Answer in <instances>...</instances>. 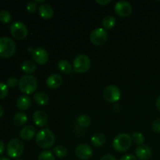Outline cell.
Wrapping results in <instances>:
<instances>
[{"mask_svg": "<svg viewBox=\"0 0 160 160\" xmlns=\"http://www.w3.org/2000/svg\"><path fill=\"white\" fill-rule=\"evenodd\" d=\"M108 38V34L104 28H98L93 30L90 34V40L94 45H102Z\"/></svg>", "mask_w": 160, "mask_h": 160, "instance_id": "cell-8", "label": "cell"}, {"mask_svg": "<svg viewBox=\"0 0 160 160\" xmlns=\"http://www.w3.org/2000/svg\"><path fill=\"white\" fill-rule=\"evenodd\" d=\"M18 80L16 78H10L7 80L6 81V85L8 86V88H14L15 86H17V84H18Z\"/></svg>", "mask_w": 160, "mask_h": 160, "instance_id": "cell-33", "label": "cell"}, {"mask_svg": "<svg viewBox=\"0 0 160 160\" xmlns=\"http://www.w3.org/2000/svg\"><path fill=\"white\" fill-rule=\"evenodd\" d=\"M32 57L34 62H37L38 64H40V65H43L48 62V53L45 48H38L33 51Z\"/></svg>", "mask_w": 160, "mask_h": 160, "instance_id": "cell-12", "label": "cell"}, {"mask_svg": "<svg viewBox=\"0 0 160 160\" xmlns=\"http://www.w3.org/2000/svg\"><path fill=\"white\" fill-rule=\"evenodd\" d=\"M76 156L80 159L87 160L89 159L93 155V150L89 145L85 144H81L78 145L75 149Z\"/></svg>", "mask_w": 160, "mask_h": 160, "instance_id": "cell-10", "label": "cell"}, {"mask_svg": "<svg viewBox=\"0 0 160 160\" xmlns=\"http://www.w3.org/2000/svg\"><path fill=\"white\" fill-rule=\"evenodd\" d=\"M120 160H138L137 157L133 155H126V156H123Z\"/></svg>", "mask_w": 160, "mask_h": 160, "instance_id": "cell-34", "label": "cell"}, {"mask_svg": "<svg viewBox=\"0 0 160 160\" xmlns=\"http://www.w3.org/2000/svg\"><path fill=\"white\" fill-rule=\"evenodd\" d=\"M27 9L31 13L34 12L36 9H37V3L35 2H28V5H27Z\"/></svg>", "mask_w": 160, "mask_h": 160, "instance_id": "cell-31", "label": "cell"}, {"mask_svg": "<svg viewBox=\"0 0 160 160\" xmlns=\"http://www.w3.org/2000/svg\"><path fill=\"white\" fill-rule=\"evenodd\" d=\"M28 121V116L24 112H17L13 117V123L17 126H23Z\"/></svg>", "mask_w": 160, "mask_h": 160, "instance_id": "cell-23", "label": "cell"}, {"mask_svg": "<svg viewBox=\"0 0 160 160\" xmlns=\"http://www.w3.org/2000/svg\"><path fill=\"white\" fill-rule=\"evenodd\" d=\"M9 93V88L6 84L0 83V99L4 98Z\"/></svg>", "mask_w": 160, "mask_h": 160, "instance_id": "cell-30", "label": "cell"}, {"mask_svg": "<svg viewBox=\"0 0 160 160\" xmlns=\"http://www.w3.org/2000/svg\"><path fill=\"white\" fill-rule=\"evenodd\" d=\"M78 122L79 123V125H81V127L86 128V127H88L90 125L91 118L88 116L85 115V114H83V115L79 116L78 117Z\"/></svg>", "mask_w": 160, "mask_h": 160, "instance_id": "cell-26", "label": "cell"}, {"mask_svg": "<svg viewBox=\"0 0 160 160\" xmlns=\"http://www.w3.org/2000/svg\"><path fill=\"white\" fill-rule=\"evenodd\" d=\"M100 160H117V159L112 155H105L100 159Z\"/></svg>", "mask_w": 160, "mask_h": 160, "instance_id": "cell-35", "label": "cell"}, {"mask_svg": "<svg viewBox=\"0 0 160 160\" xmlns=\"http://www.w3.org/2000/svg\"><path fill=\"white\" fill-rule=\"evenodd\" d=\"M90 67L91 60L86 55H79L73 60V70L77 73H85L90 69Z\"/></svg>", "mask_w": 160, "mask_h": 160, "instance_id": "cell-6", "label": "cell"}, {"mask_svg": "<svg viewBox=\"0 0 160 160\" xmlns=\"http://www.w3.org/2000/svg\"><path fill=\"white\" fill-rule=\"evenodd\" d=\"M110 2V0H96V2L98 3L99 5H102V6L108 4V3H109Z\"/></svg>", "mask_w": 160, "mask_h": 160, "instance_id": "cell-37", "label": "cell"}, {"mask_svg": "<svg viewBox=\"0 0 160 160\" xmlns=\"http://www.w3.org/2000/svg\"><path fill=\"white\" fill-rule=\"evenodd\" d=\"M12 20V16L8 11L1 10L0 11V21L3 23H9Z\"/></svg>", "mask_w": 160, "mask_h": 160, "instance_id": "cell-28", "label": "cell"}, {"mask_svg": "<svg viewBox=\"0 0 160 160\" xmlns=\"http://www.w3.org/2000/svg\"><path fill=\"white\" fill-rule=\"evenodd\" d=\"M33 121H34V124L37 125L38 127H42L45 126L48 122V116L45 112L42 110H38L33 114Z\"/></svg>", "mask_w": 160, "mask_h": 160, "instance_id": "cell-14", "label": "cell"}, {"mask_svg": "<svg viewBox=\"0 0 160 160\" xmlns=\"http://www.w3.org/2000/svg\"><path fill=\"white\" fill-rule=\"evenodd\" d=\"M103 97L109 102H116L120 100L121 93L117 86L109 85L103 91Z\"/></svg>", "mask_w": 160, "mask_h": 160, "instance_id": "cell-9", "label": "cell"}, {"mask_svg": "<svg viewBox=\"0 0 160 160\" xmlns=\"http://www.w3.org/2000/svg\"><path fill=\"white\" fill-rule=\"evenodd\" d=\"M152 131L155 133H157L159 134L160 133V117L159 118L156 119V120H154L152 123Z\"/></svg>", "mask_w": 160, "mask_h": 160, "instance_id": "cell-32", "label": "cell"}, {"mask_svg": "<svg viewBox=\"0 0 160 160\" xmlns=\"http://www.w3.org/2000/svg\"><path fill=\"white\" fill-rule=\"evenodd\" d=\"M18 85L23 93L29 95L35 92L38 87V81L35 77L32 75H24L20 79Z\"/></svg>", "mask_w": 160, "mask_h": 160, "instance_id": "cell-2", "label": "cell"}, {"mask_svg": "<svg viewBox=\"0 0 160 160\" xmlns=\"http://www.w3.org/2000/svg\"><path fill=\"white\" fill-rule=\"evenodd\" d=\"M5 148H5L4 142H2V141H0V156H1L3 153H4Z\"/></svg>", "mask_w": 160, "mask_h": 160, "instance_id": "cell-36", "label": "cell"}, {"mask_svg": "<svg viewBox=\"0 0 160 160\" xmlns=\"http://www.w3.org/2000/svg\"><path fill=\"white\" fill-rule=\"evenodd\" d=\"M16 52V44L8 37L0 38V56L9 58L13 56Z\"/></svg>", "mask_w": 160, "mask_h": 160, "instance_id": "cell-4", "label": "cell"}, {"mask_svg": "<svg viewBox=\"0 0 160 160\" xmlns=\"http://www.w3.org/2000/svg\"><path fill=\"white\" fill-rule=\"evenodd\" d=\"M53 152L55 155L59 158H63L67 155V149L63 145H56L53 148Z\"/></svg>", "mask_w": 160, "mask_h": 160, "instance_id": "cell-25", "label": "cell"}, {"mask_svg": "<svg viewBox=\"0 0 160 160\" xmlns=\"http://www.w3.org/2000/svg\"><path fill=\"white\" fill-rule=\"evenodd\" d=\"M38 12L41 17L44 19H46V20L52 18L53 14H54V11H53L52 8L49 5L47 4H43L40 6L38 9Z\"/></svg>", "mask_w": 160, "mask_h": 160, "instance_id": "cell-18", "label": "cell"}, {"mask_svg": "<svg viewBox=\"0 0 160 160\" xmlns=\"http://www.w3.org/2000/svg\"><path fill=\"white\" fill-rule=\"evenodd\" d=\"M36 130L33 126H26L22 128L20 132V136L23 140L29 141L35 136Z\"/></svg>", "mask_w": 160, "mask_h": 160, "instance_id": "cell-16", "label": "cell"}, {"mask_svg": "<svg viewBox=\"0 0 160 160\" xmlns=\"http://www.w3.org/2000/svg\"><path fill=\"white\" fill-rule=\"evenodd\" d=\"M17 106L20 110H27L31 106V100L28 95H21L17 101Z\"/></svg>", "mask_w": 160, "mask_h": 160, "instance_id": "cell-17", "label": "cell"}, {"mask_svg": "<svg viewBox=\"0 0 160 160\" xmlns=\"http://www.w3.org/2000/svg\"><path fill=\"white\" fill-rule=\"evenodd\" d=\"M58 68L64 73H71L73 70L70 62L65 60V59H62V60L59 61V63H58Z\"/></svg>", "mask_w": 160, "mask_h": 160, "instance_id": "cell-22", "label": "cell"}, {"mask_svg": "<svg viewBox=\"0 0 160 160\" xmlns=\"http://www.w3.org/2000/svg\"><path fill=\"white\" fill-rule=\"evenodd\" d=\"M131 139L134 141V143L136 145H143L144 142H145V137L143 134L140 132H134L131 136Z\"/></svg>", "mask_w": 160, "mask_h": 160, "instance_id": "cell-27", "label": "cell"}, {"mask_svg": "<svg viewBox=\"0 0 160 160\" xmlns=\"http://www.w3.org/2000/svg\"><path fill=\"white\" fill-rule=\"evenodd\" d=\"M34 101L36 102L37 104H38L39 106H45L49 101V97L45 92H37L36 94H34Z\"/></svg>", "mask_w": 160, "mask_h": 160, "instance_id": "cell-19", "label": "cell"}, {"mask_svg": "<svg viewBox=\"0 0 160 160\" xmlns=\"http://www.w3.org/2000/svg\"><path fill=\"white\" fill-rule=\"evenodd\" d=\"M38 160H55V156L50 151H44L38 156Z\"/></svg>", "mask_w": 160, "mask_h": 160, "instance_id": "cell-29", "label": "cell"}, {"mask_svg": "<svg viewBox=\"0 0 160 160\" xmlns=\"http://www.w3.org/2000/svg\"><path fill=\"white\" fill-rule=\"evenodd\" d=\"M156 107H157V109L160 111V96L158 97L157 99H156Z\"/></svg>", "mask_w": 160, "mask_h": 160, "instance_id": "cell-38", "label": "cell"}, {"mask_svg": "<svg viewBox=\"0 0 160 160\" xmlns=\"http://www.w3.org/2000/svg\"><path fill=\"white\" fill-rule=\"evenodd\" d=\"M35 141L37 145L40 148H49L54 145L56 142V137L52 131L47 128H44L37 133Z\"/></svg>", "mask_w": 160, "mask_h": 160, "instance_id": "cell-1", "label": "cell"}, {"mask_svg": "<svg viewBox=\"0 0 160 160\" xmlns=\"http://www.w3.org/2000/svg\"><path fill=\"white\" fill-rule=\"evenodd\" d=\"M115 12L120 17H128L132 12V6L128 2L120 1L116 3Z\"/></svg>", "mask_w": 160, "mask_h": 160, "instance_id": "cell-11", "label": "cell"}, {"mask_svg": "<svg viewBox=\"0 0 160 160\" xmlns=\"http://www.w3.org/2000/svg\"><path fill=\"white\" fill-rule=\"evenodd\" d=\"M3 113H4V110H3V108L0 106V118L3 116Z\"/></svg>", "mask_w": 160, "mask_h": 160, "instance_id": "cell-39", "label": "cell"}, {"mask_svg": "<svg viewBox=\"0 0 160 160\" xmlns=\"http://www.w3.org/2000/svg\"><path fill=\"white\" fill-rule=\"evenodd\" d=\"M10 33L14 38L23 40L28 35V28L22 22H14L10 26Z\"/></svg>", "mask_w": 160, "mask_h": 160, "instance_id": "cell-7", "label": "cell"}, {"mask_svg": "<svg viewBox=\"0 0 160 160\" xmlns=\"http://www.w3.org/2000/svg\"><path fill=\"white\" fill-rule=\"evenodd\" d=\"M131 142H132V139H131V136L128 134H120L114 138L113 142H112V147L116 151L119 152H126L131 148Z\"/></svg>", "mask_w": 160, "mask_h": 160, "instance_id": "cell-3", "label": "cell"}, {"mask_svg": "<svg viewBox=\"0 0 160 160\" xmlns=\"http://www.w3.org/2000/svg\"><path fill=\"white\" fill-rule=\"evenodd\" d=\"M116 19L112 16H107L102 20V25L106 29H112L116 25Z\"/></svg>", "mask_w": 160, "mask_h": 160, "instance_id": "cell-24", "label": "cell"}, {"mask_svg": "<svg viewBox=\"0 0 160 160\" xmlns=\"http://www.w3.org/2000/svg\"><path fill=\"white\" fill-rule=\"evenodd\" d=\"M0 160H10V159L6 157H0Z\"/></svg>", "mask_w": 160, "mask_h": 160, "instance_id": "cell-40", "label": "cell"}, {"mask_svg": "<svg viewBox=\"0 0 160 160\" xmlns=\"http://www.w3.org/2000/svg\"><path fill=\"white\" fill-rule=\"evenodd\" d=\"M24 150V145L18 138L12 139L9 142L6 148V152L11 158H18L23 154Z\"/></svg>", "mask_w": 160, "mask_h": 160, "instance_id": "cell-5", "label": "cell"}, {"mask_svg": "<svg viewBox=\"0 0 160 160\" xmlns=\"http://www.w3.org/2000/svg\"><path fill=\"white\" fill-rule=\"evenodd\" d=\"M136 156L141 160H148L152 156V149L148 145H141L136 148Z\"/></svg>", "mask_w": 160, "mask_h": 160, "instance_id": "cell-13", "label": "cell"}, {"mask_svg": "<svg viewBox=\"0 0 160 160\" xmlns=\"http://www.w3.org/2000/svg\"><path fill=\"white\" fill-rule=\"evenodd\" d=\"M62 78L61 75L58 74V73H54L52 74L47 78L46 84L47 86L50 88H57L59 86L62 84Z\"/></svg>", "mask_w": 160, "mask_h": 160, "instance_id": "cell-15", "label": "cell"}, {"mask_svg": "<svg viewBox=\"0 0 160 160\" xmlns=\"http://www.w3.org/2000/svg\"><path fill=\"white\" fill-rule=\"evenodd\" d=\"M92 143L95 146L99 147L102 146V145H104L106 142V136L103 134H101V133H97V134H94L92 137Z\"/></svg>", "mask_w": 160, "mask_h": 160, "instance_id": "cell-20", "label": "cell"}, {"mask_svg": "<svg viewBox=\"0 0 160 160\" xmlns=\"http://www.w3.org/2000/svg\"><path fill=\"white\" fill-rule=\"evenodd\" d=\"M21 69L23 72L27 73H32L37 69V66H36L35 62L31 60H27L23 62L21 66Z\"/></svg>", "mask_w": 160, "mask_h": 160, "instance_id": "cell-21", "label": "cell"}]
</instances>
